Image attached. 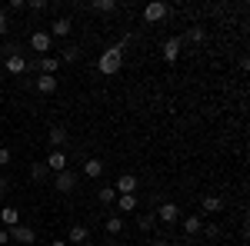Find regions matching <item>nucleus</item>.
<instances>
[{"mask_svg": "<svg viewBox=\"0 0 250 246\" xmlns=\"http://www.w3.org/2000/svg\"><path fill=\"white\" fill-rule=\"evenodd\" d=\"M200 229H204V220H200L197 213H193V216H184V233H187V236L200 233Z\"/></svg>", "mask_w": 250, "mask_h": 246, "instance_id": "17", "label": "nucleus"}, {"mask_svg": "<svg viewBox=\"0 0 250 246\" xmlns=\"http://www.w3.org/2000/svg\"><path fill=\"white\" fill-rule=\"evenodd\" d=\"M47 163H43V160H34V163H30V176H34V180H43V176H47Z\"/></svg>", "mask_w": 250, "mask_h": 246, "instance_id": "24", "label": "nucleus"}, {"mask_svg": "<svg viewBox=\"0 0 250 246\" xmlns=\"http://www.w3.org/2000/svg\"><path fill=\"white\" fill-rule=\"evenodd\" d=\"M37 67H40V74L54 76V74H57V67H60V60H57V57H40V60H37Z\"/></svg>", "mask_w": 250, "mask_h": 246, "instance_id": "16", "label": "nucleus"}, {"mask_svg": "<svg viewBox=\"0 0 250 246\" xmlns=\"http://www.w3.org/2000/svg\"><path fill=\"white\" fill-rule=\"evenodd\" d=\"M117 209H120V213H134L137 209V196H120V200H117Z\"/></svg>", "mask_w": 250, "mask_h": 246, "instance_id": "23", "label": "nucleus"}, {"mask_svg": "<svg viewBox=\"0 0 250 246\" xmlns=\"http://www.w3.org/2000/svg\"><path fill=\"white\" fill-rule=\"evenodd\" d=\"M3 63H7V70H10V74H14V76H20V74H23V70H27V60L20 57V54H14V57H7V60H3Z\"/></svg>", "mask_w": 250, "mask_h": 246, "instance_id": "14", "label": "nucleus"}, {"mask_svg": "<svg viewBox=\"0 0 250 246\" xmlns=\"http://www.w3.org/2000/svg\"><path fill=\"white\" fill-rule=\"evenodd\" d=\"M180 57V37H167L164 40V63H177Z\"/></svg>", "mask_w": 250, "mask_h": 246, "instance_id": "8", "label": "nucleus"}, {"mask_svg": "<svg viewBox=\"0 0 250 246\" xmlns=\"http://www.w3.org/2000/svg\"><path fill=\"white\" fill-rule=\"evenodd\" d=\"M167 246H184V243H167Z\"/></svg>", "mask_w": 250, "mask_h": 246, "instance_id": "38", "label": "nucleus"}, {"mask_svg": "<svg viewBox=\"0 0 250 246\" xmlns=\"http://www.w3.org/2000/svg\"><path fill=\"white\" fill-rule=\"evenodd\" d=\"M57 60H63V63H74V60H80V47H67V50H63Z\"/></svg>", "mask_w": 250, "mask_h": 246, "instance_id": "26", "label": "nucleus"}, {"mask_svg": "<svg viewBox=\"0 0 250 246\" xmlns=\"http://www.w3.org/2000/svg\"><path fill=\"white\" fill-rule=\"evenodd\" d=\"M0 54H7V57H14V54H20L17 43H0Z\"/></svg>", "mask_w": 250, "mask_h": 246, "instance_id": "29", "label": "nucleus"}, {"mask_svg": "<svg viewBox=\"0 0 250 246\" xmlns=\"http://www.w3.org/2000/svg\"><path fill=\"white\" fill-rule=\"evenodd\" d=\"M90 10H97V14H114L117 3H114V0H94V3H90Z\"/></svg>", "mask_w": 250, "mask_h": 246, "instance_id": "21", "label": "nucleus"}, {"mask_svg": "<svg viewBox=\"0 0 250 246\" xmlns=\"http://www.w3.org/2000/svg\"><path fill=\"white\" fill-rule=\"evenodd\" d=\"M150 246H167V236H157V240H150Z\"/></svg>", "mask_w": 250, "mask_h": 246, "instance_id": "35", "label": "nucleus"}, {"mask_svg": "<svg viewBox=\"0 0 250 246\" xmlns=\"http://www.w3.org/2000/svg\"><path fill=\"white\" fill-rule=\"evenodd\" d=\"M100 173H104V163H100V160H83V176L97 180Z\"/></svg>", "mask_w": 250, "mask_h": 246, "instance_id": "19", "label": "nucleus"}, {"mask_svg": "<svg viewBox=\"0 0 250 246\" xmlns=\"http://www.w3.org/2000/svg\"><path fill=\"white\" fill-rule=\"evenodd\" d=\"M204 233H207V236H210V240H213V236H220V227H213V223H210V227L204 229Z\"/></svg>", "mask_w": 250, "mask_h": 246, "instance_id": "33", "label": "nucleus"}, {"mask_svg": "<svg viewBox=\"0 0 250 246\" xmlns=\"http://www.w3.org/2000/svg\"><path fill=\"white\" fill-rule=\"evenodd\" d=\"M70 30H74V23H70L67 17H57L54 23H50L47 34H50V37H70Z\"/></svg>", "mask_w": 250, "mask_h": 246, "instance_id": "10", "label": "nucleus"}, {"mask_svg": "<svg viewBox=\"0 0 250 246\" xmlns=\"http://www.w3.org/2000/svg\"><path fill=\"white\" fill-rule=\"evenodd\" d=\"M10 30V17H7V10H0V37Z\"/></svg>", "mask_w": 250, "mask_h": 246, "instance_id": "30", "label": "nucleus"}, {"mask_svg": "<svg viewBox=\"0 0 250 246\" xmlns=\"http://www.w3.org/2000/svg\"><path fill=\"white\" fill-rule=\"evenodd\" d=\"M0 223H3L7 229L20 227V213H17V207H3V209H0Z\"/></svg>", "mask_w": 250, "mask_h": 246, "instance_id": "11", "label": "nucleus"}, {"mask_svg": "<svg viewBox=\"0 0 250 246\" xmlns=\"http://www.w3.org/2000/svg\"><path fill=\"white\" fill-rule=\"evenodd\" d=\"M43 163H47V170L60 173V170H67V163H70V156H67L63 150H50V156H47Z\"/></svg>", "mask_w": 250, "mask_h": 246, "instance_id": "6", "label": "nucleus"}, {"mask_svg": "<svg viewBox=\"0 0 250 246\" xmlns=\"http://www.w3.org/2000/svg\"><path fill=\"white\" fill-rule=\"evenodd\" d=\"M137 227L144 229V233H154V227H157V216H154V213H140V216H137Z\"/></svg>", "mask_w": 250, "mask_h": 246, "instance_id": "20", "label": "nucleus"}, {"mask_svg": "<svg viewBox=\"0 0 250 246\" xmlns=\"http://www.w3.org/2000/svg\"><path fill=\"white\" fill-rule=\"evenodd\" d=\"M114 189H117V196H134L137 193V176L134 173H120L117 183H114Z\"/></svg>", "mask_w": 250, "mask_h": 246, "instance_id": "5", "label": "nucleus"}, {"mask_svg": "<svg viewBox=\"0 0 250 246\" xmlns=\"http://www.w3.org/2000/svg\"><path fill=\"white\" fill-rule=\"evenodd\" d=\"M97 200H100L104 207H110V203L117 200V189H114V187H100V193H97Z\"/></svg>", "mask_w": 250, "mask_h": 246, "instance_id": "22", "label": "nucleus"}, {"mask_svg": "<svg viewBox=\"0 0 250 246\" xmlns=\"http://www.w3.org/2000/svg\"><path fill=\"white\" fill-rule=\"evenodd\" d=\"M90 240V229L83 227V223H74L70 227V243H87Z\"/></svg>", "mask_w": 250, "mask_h": 246, "instance_id": "15", "label": "nucleus"}, {"mask_svg": "<svg viewBox=\"0 0 250 246\" xmlns=\"http://www.w3.org/2000/svg\"><path fill=\"white\" fill-rule=\"evenodd\" d=\"M54 189H57V193H74V189H77V173L70 170V167L60 170L57 176H54Z\"/></svg>", "mask_w": 250, "mask_h": 246, "instance_id": "2", "label": "nucleus"}, {"mask_svg": "<svg viewBox=\"0 0 250 246\" xmlns=\"http://www.w3.org/2000/svg\"><path fill=\"white\" fill-rule=\"evenodd\" d=\"M3 193H7V180L0 176V196H3Z\"/></svg>", "mask_w": 250, "mask_h": 246, "instance_id": "37", "label": "nucleus"}, {"mask_svg": "<svg viewBox=\"0 0 250 246\" xmlns=\"http://www.w3.org/2000/svg\"><path fill=\"white\" fill-rule=\"evenodd\" d=\"M120 67H124V43H114V47H107V50L100 54V60H97V70H100L104 76H114Z\"/></svg>", "mask_w": 250, "mask_h": 246, "instance_id": "1", "label": "nucleus"}, {"mask_svg": "<svg viewBox=\"0 0 250 246\" xmlns=\"http://www.w3.org/2000/svg\"><path fill=\"white\" fill-rule=\"evenodd\" d=\"M167 14H170V7H167L164 0H150V3L144 7V20H147V23H157V20H164Z\"/></svg>", "mask_w": 250, "mask_h": 246, "instance_id": "3", "label": "nucleus"}, {"mask_svg": "<svg viewBox=\"0 0 250 246\" xmlns=\"http://www.w3.org/2000/svg\"><path fill=\"white\" fill-rule=\"evenodd\" d=\"M34 87H37L40 94H54V90H57V76H47V74H40Z\"/></svg>", "mask_w": 250, "mask_h": 246, "instance_id": "13", "label": "nucleus"}, {"mask_svg": "<svg viewBox=\"0 0 250 246\" xmlns=\"http://www.w3.org/2000/svg\"><path fill=\"white\" fill-rule=\"evenodd\" d=\"M7 163H10V150H7V147H0V167H7Z\"/></svg>", "mask_w": 250, "mask_h": 246, "instance_id": "32", "label": "nucleus"}, {"mask_svg": "<svg viewBox=\"0 0 250 246\" xmlns=\"http://www.w3.org/2000/svg\"><path fill=\"white\" fill-rule=\"evenodd\" d=\"M47 7H50L47 0H27V10H34V14H43Z\"/></svg>", "mask_w": 250, "mask_h": 246, "instance_id": "28", "label": "nucleus"}, {"mask_svg": "<svg viewBox=\"0 0 250 246\" xmlns=\"http://www.w3.org/2000/svg\"><path fill=\"white\" fill-rule=\"evenodd\" d=\"M30 47L37 50L40 57H47V54H50V47H54V37H50L47 30H34V34H30Z\"/></svg>", "mask_w": 250, "mask_h": 246, "instance_id": "4", "label": "nucleus"}, {"mask_svg": "<svg viewBox=\"0 0 250 246\" xmlns=\"http://www.w3.org/2000/svg\"><path fill=\"white\" fill-rule=\"evenodd\" d=\"M120 229H124V220H120V216H110V220H107V233H110V236H117Z\"/></svg>", "mask_w": 250, "mask_h": 246, "instance_id": "27", "label": "nucleus"}, {"mask_svg": "<svg viewBox=\"0 0 250 246\" xmlns=\"http://www.w3.org/2000/svg\"><path fill=\"white\" fill-rule=\"evenodd\" d=\"M50 246H70L67 240H50Z\"/></svg>", "mask_w": 250, "mask_h": 246, "instance_id": "36", "label": "nucleus"}, {"mask_svg": "<svg viewBox=\"0 0 250 246\" xmlns=\"http://www.w3.org/2000/svg\"><path fill=\"white\" fill-rule=\"evenodd\" d=\"M200 207H204V213H220V209H224V200H220V196H204Z\"/></svg>", "mask_w": 250, "mask_h": 246, "instance_id": "18", "label": "nucleus"}, {"mask_svg": "<svg viewBox=\"0 0 250 246\" xmlns=\"http://www.w3.org/2000/svg\"><path fill=\"white\" fill-rule=\"evenodd\" d=\"M7 10H27V0H10V3H7Z\"/></svg>", "mask_w": 250, "mask_h": 246, "instance_id": "31", "label": "nucleus"}, {"mask_svg": "<svg viewBox=\"0 0 250 246\" xmlns=\"http://www.w3.org/2000/svg\"><path fill=\"white\" fill-rule=\"evenodd\" d=\"M187 40H193V43H204V40H207V30H204V27H190V30H187Z\"/></svg>", "mask_w": 250, "mask_h": 246, "instance_id": "25", "label": "nucleus"}, {"mask_svg": "<svg viewBox=\"0 0 250 246\" xmlns=\"http://www.w3.org/2000/svg\"><path fill=\"white\" fill-rule=\"evenodd\" d=\"M7 233H10V240H17V243H23V246H30L37 240V233L30 227H14V229H7Z\"/></svg>", "mask_w": 250, "mask_h": 246, "instance_id": "9", "label": "nucleus"}, {"mask_svg": "<svg viewBox=\"0 0 250 246\" xmlns=\"http://www.w3.org/2000/svg\"><path fill=\"white\" fill-rule=\"evenodd\" d=\"M10 243V233H7V229H0V246H7Z\"/></svg>", "mask_w": 250, "mask_h": 246, "instance_id": "34", "label": "nucleus"}, {"mask_svg": "<svg viewBox=\"0 0 250 246\" xmlns=\"http://www.w3.org/2000/svg\"><path fill=\"white\" fill-rule=\"evenodd\" d=\"M160 223H177V216H180V209H177V203H160L154 213Z\"/></svg>", "mask_w": 250, "mask_h": 246, "instance_id": "7", "label": "nucleus"}, {"mask_svg": "<svg viewBox=\"0 0 250 246\" xmlns=\"http://www.w3.org/2000/svg\"><path fill=\"white\" fill-rule=\"evenodd\" d=\"M67 140H70V133L63 130V127H54V130H50V147H54V150H63Z\"/></svg>", "mask_w": 250, "mask_h": 246, "instance_id": "12", "label": "nucleus"}]
</instances>
